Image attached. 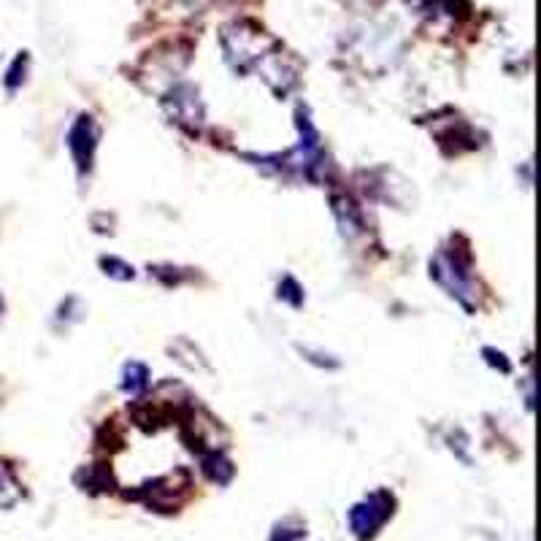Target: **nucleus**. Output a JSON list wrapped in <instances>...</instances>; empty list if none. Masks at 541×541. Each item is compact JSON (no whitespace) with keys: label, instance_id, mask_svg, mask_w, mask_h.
Segmentation results:
<instances>
[{"label":"nucleus","instance_id":"nucleus-1","mask_svg":"<svg viewBox=\"0 0 541 541\" xmlns=\"http://www.w3.org/2000/svg\"><path fill=\"white\" fill-rule=\"evenodd\" d=\"M393 506V498L387 496V493H376V496H371L368 501H363V504H358L352 512H349V525H352V531L358 533V536H371V533H376L379 528H382V523H385L387 517H390V509Z\"/></svg>","mask_w":541,"mask_h":541},{"label":"nucleus","instance_id":"nucleus-2","mask_svg":"<svg viewBox=\"0 0 541 541\" xmlns=\"http://www.w3.org/2000/svg\"><path fill=\"white\" fill-rule=\"evenodd\" d=\"M95 138H98V128H95L92 117H82V120L71 128V133H68V149H71V155H74L79 171L90 168Z\"/></svg>","mask_w":541,"mask_h":541},{"label":"nucleus","instance_id":"nucleus-3","mask_svg":"<svg viewBox=\"0 0 541 541\" xmlns=\"http://www.w3.org/2000/svg\"><path fill=\"white\" fill-rule=\"evenodd\" d=\"M149 379V371L141 363H130V366H125V390H130V393H138L141 387L147 385Z\"/></svg>","mask_w":541,"mask_h":541},{"label":"nucleus","instance_id":"nucleus-4","mask_svg":"<svg viewBox=\"0 0 541 541\" xmlns=\"http://www.w3.org/2000/svg\"><path fill=\"white\" fill-rule=\"evenodd\" d=\"M347 3H368V6H371L374 0H347Z\"/></svg>","mask_w":541,"mask_h":541}]
</instances>
